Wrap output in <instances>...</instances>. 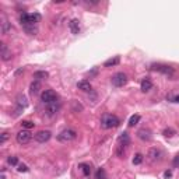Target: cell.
I'll list each match as a JSON object with an SVG mask.
<instances>
[{
    "label": "cell",
    "mask_w": 179,
    "mask_h": 179,
    "mask_svg": "<svg viewBox=\"0 0 179 179\" xmlns=\"http://www.w3.org/2000/svg\"><path fill=\"white\" fill-rule=\"evenodd\" d=\"M120 125V120H119L118 116L111 115V113H105L101 119V126L104 129H112V127H118Z\"/></svg>",
    "instance_id": "obj_1"
},
{
    "label": "cell",
    "mask_w": 179,
    "mask_h": 179,
    "mask_svg": "<svg viewBox=\"0 0 179 179\" xmlns=\"http://www.w3.org/2000/svg\"><path fill=\"white\" fill-rule=\"evenodd\" d=\"M76 137H77V133L74 132L73 129H64L63 132H60L58 134V140H59V141H62V143L73 141Z\"/></svg>",
    "instance_id": "obj_2"
},
{
    "label": "cell",
    "mask_w": 179,
    "mask_h": 179,
    "mask_svg": "<svg viewBox=\"0 0 179 179\" xmlns=\"http://www.w3.org/2000/svg\"><path fill=\"white\" fill-rule=\"evenodd\" d=\"M28 106V101H27V97L23 94H20L18 97H17V101H16V113H14V116H18L20 113H21L24 109Z\"/></svg>",
    "instance_id": "obj_3"
},
{
    "label": "cell",
    "mask_w": 179,
    "mask_h": 179,
    "mask_svg": "<svg viewBox=\"0 0 179 179\" xmlns=\"http://www.w3.org/2000/svg\"><path fill=\"white\" fill-rule=\"evenodd\" d=\"M111 81L115 87H123V85L127 83V76L125 73H116L112 76Z\"/></svg>",
    "instance_id": "obj_4"
},
{
    "label": "cell",
    "mask_w": 179,
    "mask_h": 179,
    "mask_svg": "<svg viewBox=\"0 0 179 179\" xmlns=\"http://www.w3.org/2000/svg\"><path fill=\"white\" fill-rule=\"evenodd\" d=\"M17 143L18 144H27V143H29L31 141V139H32V134L29 133V130H21V132H18L17 133Z\"/></svg>",
    "instance_id": "obj_5"
},
{
    "label": "cell",
    "mask_w": 179,
    "mask_h": 179,
    "mask_svg": "<svg viewBox=\"0 0 179 179\" xmlns=\"http://www.w3.org/2000/svg\"><path fill=\"white\" fill-rule=\"evenodd\" d=\"M41 98H42V101L45 104H50V102H55L56 100H58V95H56V92L53 91V90H45L42 92V95H41Z\"/></svg>",
    "instance_id": "obj_6"
},
{
    "label": "cell",
    "mask_w": 179,
    "mask_h": 179,
    "mask_svg": "<svg viewBox=\"0 0 179 179\" xmlns=\"http://www.w3.org/2000/svg\"><path fill=\"white\" fill-rule=\"evenodd\" d=\"M151 70H157L162 74H166V76H174V73H175L174 69L171 66H166V64H153Z\"/></svg>",
    "instance_id": "obj_7"
},
{
    "label": "cell",
    "mask_w": 179,
    "mask_h": 179,
    "mask_svg": "<svg viewBox=\"0 0 179 179\" xmlns=\"http://www.w3.org/2000/svg\"><path fill=\"white\" fill-rule=\"evenodd\" d=\"M50 136H52V133H50L49 130H41V132H38L37 134H35L34 139L37 140L38 143H45V141H48V140L50 139Z\"/></svg>",
    "instance_id": "obj_8"
},
{
    "label": "cell",
    "mask_w": 179,
    "mask_h": 179,
    "mask_svg": "<svg viewBox=\"0 0 179 179\" xmlns=\"http://www.w3.org/2000/svg\"><path fill=\"white\" fill-rule=\"evenodd\" d=\"M0 56H2L3 60H10L11 59V50L7 48V45H6L4 42L0 43Z\"/></svg>",
    "instance_id": "obj_9"
},
{
    "label": "cell",
    "mask_w": 179,
    "mask_h": 179,
    "mask_svg": "<svg viewBox=\"0 0 179 179\" xmlns=\"http://www.w3.org/2000/svg\"><path fill=\"white\" fill-rule=\"evenodd\" d=\"M118 143H119V146L120 147H127V146L130 144V137H129V134H127L126 132H123L119 136V139H118Z\"/></svg>",
    "instance_id": "obj_10"
},
{
    "label": "cell",
    "mask_w": 179,
    "mask_h": 179,
    "mask_svg": "<svg viewBox=\"0 0 179 179\" xmlns=\"http://www.w3.org/2000/svg\"><path fill=\"white\" fill-rule=\"evenodd\" d=\"M58 111H59L58 101H55V102H50V104H48V105H46V112H48V115H49V116H53Z\"/></svg>",
    "instance_id": "obj_11"
},
{
    "label": "cell",
    "mask_w": 179,
    "mask_h": 179,
    "mask_svg": "<svg viewBox=\"0 0 179 179\" xmlns=\"http://www.w3.org/2000/svg\"><path fill=\"white\" fill-rule=\"evenodd\" d=\"M69 28H70V31H71V34H79L80 32V21L77 18H74V20H71L70 23H69Z\"/></svg>",
    "instance_id": "obj_12"
},
{
    "label": "cell",
    "mask_w": 179,
    "mask_h": 179,
    "mask_svg": "<svg viewBox=\"0 0 179 179\" xmlns=\"http://www.w3.org/2000/svg\"><path fill=\"white\" fill-rule=\"evenodd\" d=\"M148 160L150 161H157V160H160V157H161V151L158 150V148H150L148 150Z\"/></svg>",
    "instance_id": "obj_13"
},
{
    "label": "cell",
    "mask_w": 179,
    "mask_h": 179,
    "mask_svg": "<svg viewBox=\"0 0 179 179\" xmlns=\"http://www.w3.org/2000/svg\"><path fill=\"white\" fill-rule=\"evenodd\" d=\"M137 136H139V139H141L143 141H150V140H151V132H150L148 129H141V130H139Z\"/></svg>",
    "instance_id": "obj_14"
},
{
    "label": "cell",
    "mask_w": 179,
    "mask_h": 179,
    "mask_svg": "<svg viewBox=\"0 0 179 179\" xmlns=\"http://www.w3.org/2000/svg\"><path fill=\"white\" fill-rule=\"evenodd\" d=\"M77 87L81 90V91H85V92H90L92 90L91 83L87 81V80H81V81H79V83H77Z\"/></svg>",
    "instance_id": "obj_15"
},
{
    "label": "cell",
    "mask_w": 179,
    "mask_h": 179,
    "mask_svg": "<svg viewBox=\"0 0 179 179\" xmlns=\"http://www.w3.org/2000/svg\"><path fill=\"white\" fill-rule=\"evenodd\" d=\"M23 28L28 35H35L38 32V27L35 24H28V25H24Z\"/></svg>",
    "instance_id": "obj_16"
},
{
    "label": "cell",
    "mask_w": 179,
    "mask_h": 179,
    "mask_svg": "<svg viewBox=\"0 0 179 179\" xmlns=\"http://www.w3.org/2000/svg\"><path fill=\"white\" fill-rule=\"evenodd\" d=\"M39 90H41V83L38 81V80H35V81L31 83V85H29V92H31V94H34V95L38 94Z\"/></svg>",
    "instance_id": "obj_17"
},
{
    "label": "cell",
    "mask_w": 179,
    "mask_h": 179,
    "mask_svg": "<svg viewBox=\"0 0 179 179\" xmlns=\"http://www.w3.org/2000/svg\"><path fill=\"white\" fill-rule=\"evenodd\" d=\"M119 62H120V58L119 56H115L113 59H108V60L104 63V67H112V66H116V64H119Z\"/></svg>",
    "instance_id": "obj_18"
},
{
    "label": "cell",
    "mask_w": 179,
    "mask_h": 179,
    "mask_svg": "<svg viewBox=\"0 0 179 179\" xmlns=\"http://www.w3.org/2000/svg\"><path fill=\"white\" fill-rule=\"evenodd\" d=\"M151 88H153V83H151L148 79H144V80H143V81H141V91L147 92V91H150Z\"/></svg>",
    "instance_id": "obj_19"
},
{
    "label": "cell",
    "mask_w": 179,
    "mask_h": 179,
    "mask_svg": "<svg viewBox=\"0 0 179 179\" xmlns=\"http://www.w3.org/2000/svg\"><path fill=\"white\" fill-rule=\"evenodd\" d=\"M79 168L83 171V174H84V176H90V174H91V166L88 165V164H80Z\"/></svg>",
    "instance_id": "obj_20"
},
{
    "label": "cell",
    "mask_w": 179,
    "mask_h": 179,
    "mask_svg": "<svg viewBox=\"0 0 179 179\" xmlns=\"http://www.w3.org/2000/svg\"><path fill=\"white\" fill-rule=\"evenodd\" d=\"M162 134L165 137H168V139H171V137H174L175 134H176V132H175V129H172V127H166V129H164Z\"/></svg>",
    "instance_id": "obj_21"
},
{
    "label": "cell",
    "mask_w": 179,
    "mask_h": 179,
    "mask_svg": "<svg viewBox=\"0 0 179 179\" xmlns=\"http://www.w3.org/2000/svg\"><path fill=\"white\" fill-rule=\"evenodd\" d=\"M34 79H37L38 81L42 79H48V73L46 71H35L34 73Z\"/></svg>",
    "instance_id": "obj_22"
},
{
    "label": "cell",
    "mask_w": 179,
    "mask_h": 179,
    "mask_svg": "<svg viewBox=\"0 0 179 179\" xmlns=\"http://www.w3.org/2000/svg\"><path fill=\"white\" fill-rule=\"evenodd\" d=\"M10 31H11V25L7 21H3L2 23V32L3 34H8Z\"/></svg>",
    "instance_id": "obj_23"
},
{
    "label": "cell",
    "mask_w": 179,
    "mask_h": 179,
    "mask_svg": "<svg viewBox=\"0 0 179 179\" xmlns=\"http://www.w3.org/2000/svg\"><path fill=\"white\" fill-rule=\"evenodd\" d=\"M139 120H140V115H133L132 118H130V120H129V126L130 127L136 126V125L139 123Z\"/></svg>",
    "instance_id": "obj_24"
},
{
    "label": "cell",
    "mask_w": 179,
    "mask_h": 179,
    "mask_svg": "<svg viewBox=\"0 0 179 179\" xmlns=\"http://www.w3.org/2000/svg\"><path fill=\"white\" fill-rule=\"evenodd\" d=\"M21 126H23L25 130H28V129H32V127L35 126V123H34V122H31V120H23Z\"/></svg>",
    "instance_id": "obj_25"
},
{
    "label": "cell",
    "mask_w": 179,
    "mask_h": 179,
    "mask_svg": "<svg viewBox=\"0 0 179 179\" xmlns=\"http://www.w3.org/2000/svg\"><path fill=\"white\" fill-rule=\"evenodd\" d=\"M166 100L171 101V102H179V95H175V94H168L166 95Z\"/></svg>",
    "instance_id": "obj_26"
},
{
    "label": "cell",
    "mask_w": 179,
    "mask_h": 179,
    "mask_svg": "<svg viewBox=\"0 0 179 179\" xmlns=\"http://www.w3.org/2000/svg\"><path fill=\"white\" fill-rule=\"evenodd\" d=\"M141 161H143V156L141 154H136L133 158V164L134 165H139V164H141Z\"/></svg>",
    "instance_id": "obj_27"
},
{
    "label": "cell",
    "mask_w": 179,
    "mask_h": 179,
    "mask_svg": "<svg viewBox=\"0 0 179 179\" xmlns=\"http://www.w3.org/2000/svg\"><path fill=\"white\" fill-rule=\"evenodd\" d=\"M7 162L10 164V165H18V160H17V157H8Z\"/></svg>",
    "instance_id": "obj_28"
},
{
    "label": "cell",
    "mask_w": 179,
    "mask_h": 179,
    "mask_svg": "<svg viewBox=\"0 0 179 179\" xmlns=\"http://www.w3.org/2000/svg\"><path fill=\"white\" fill-rule=\"evenodd\" d=\"M17 171L18 172H27L28 171V166H27L25 164H18V165H17Z\"/></svg>",
    "instance_id": "obj_29"
},
{
    "label": "cell",
    "mask_w": 179,
    "mask_h": 179,
    "mask_svg": "<svg viewBox=\"0 0 179 179\" xmlns=\"http://www.w3.org/2000/svg\"><path fill=\"white\" fill-rule=\"evenodd\" d=\"M95 176H97V179H105V171L104 169H98Z\"/></svg>",
    "instance_id": "obj_30"
},
{
    "label": "cell",
    "mask_w": 179,
    "mask_h": 179,
    "mask_svg": "<svg viewBox=\"0 0 179 179\" xmlns=\"http://www.w3.org/2000/svg\"><path fill=\"white\" fill-rule=\"evenodd\" d=\"M8 139V133H3L2 137H0V144H3V143H6V140Z\"/></svg>",
    "instance_id": "obj_31"
},
{
    "label": "cell",
    "mask_w": 179,
    "mask_h": 179,
    "mask_svg": "<svg viewBox=\"0 0 179 179\" xmlns=\"http://www.w3.org/2000/svg\"><path fill=\"white\" fill-rule=\"evenodd\" d=\"M23 73H24V69L21 67V69H18V70L14 73V76H20V74H23Z\"/></svg>",
    "instance_id": "obj_32"
},
{
    "label": "cell",
    "mask_w": 179,
    "mask_h": 179,
    "mask_svg": "<svg viewBox=\"0 0 179 179\" xmlns=\"http://www.w3.org/2000/svg\"><path fill=\"white\" fill-rule=\"evenodd\" d=\"M178 165H179V156H176L174 160V166H178Z\"/></svg>",
    "instance_id": "obj_33"
},
{
    "label": "cell",
    "mask_w": 179,
    "mask_h": 179,
    "mask_svg": "<svg viewBox=\"0 0 179 179\" xmlns=\"http://www.w3.org/2000/svg\"><path fill=\"white\" fill-rule=\"evenodd\" d=\"M171 175H172V172H171V171H165V174H164V176H165V178H169V176H171Z\"/></svg>",
    "instance_id": "obj_34"
}]
</instances>
